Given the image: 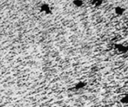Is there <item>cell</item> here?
<instances>
[{
	"instance_id": "cell-4",
	"label": "cell",
	"mask_w": 128,
	"mask_h": 107,
	"mask_svg": "<svg viewBox=\"0 0 128 107\" xmlns=\"http://www.w3.org/2000/svg\"><path fill=\"white\" fill-rule=\"evenodd\" d=\"M91 3H92V4L94 7L99 8V7H100L103 4L104 0H91Z\"/></svg>"
},
{
	"instance_id": "cell-1",
	"label": "cell",
	"mask_w": 128,
	"mask_h": 107,
	"mask_svg": "<svg viewBox=\"0 0 128 107\" xmlns=\"http://www.w3.org/2000/svg\"><path fill=\"white\" fill-rule=\"evenodd\" d=\"M39 10L41 13L44 14H46V15H49V14H52V6L48 4V3H42L40 7H39Z\"/></svg>"
},
{
	"instance_id": "cell-5",
	"label": "cell",
	"mask_w": 128,
	"mask_h": 107,
	"mask_svg": "<svg viewBox=\"0 0 128 107\" xmlns=\"http://www.w3.org/2000/svg\"><path fill=\"white\" fill-rule=\"evenodd\" d=\"M84 2L82 0H74L73 1V4L76 7V8H80L83 5Z\"/></svg>"
},
{
	"instance_id": "cell-7",
	"label": "cell",
	"mask_w": 128,
	"mask_h": 107,
	"mask_svg": "<svg viewBox=\"0 0 128 107\" xmlns=\"http://www.w3.org/2000/svg\"><path fill=\"white\" fill-rule=\"evenodd\" d=\"M127 26H128V25H127Z\"/></svg>"
},
{
	"instance_id": "cell-2",
	"label": "cell",
	"mask_w": 128,
	"mask_h": 107,
	"mask_svg": "<svg viewBox=\"0 0 128 107\" xmlns=\"http://www.w3.org/2000/svg\"><path fill=\"white\" fill-rule=\"evenodd\" d=\"M115 50L122 55H128V46H124L123 44H116Z\"/></svg>"
},
{
	"instance_id": "cell-6",
	"label": "cell",
	"mask_w": 128,
	"mask_h": 107,
	"mask_svg": "<svg viewBox=\"0 0 128 107\" xmlns=\"http://www.w3.org/2000/svg\"><path fill=\"white\" fill-rule=\"evenodd\" d=\"M120 101L123 104H128V95L122 96V98H121Z\"/></svg>"
},
{
	"instance_id": "cell-3",
	"label": "cell",
	"mask_w": 128,
	"mask_h": 107,
	"mask_svg": "<svg viewBox=\"0 0 128 107\" xmlns=\"http://www.w3.org/2000/svg\"><path fill=\"white\" fill-rule=\"evenodd\" d=\"M126 9L123 6H121V5H118V6H116L114 9V11H115V14L118 16H122L124 14Z\"/></svg>"
}]
</instances>
